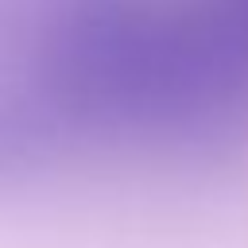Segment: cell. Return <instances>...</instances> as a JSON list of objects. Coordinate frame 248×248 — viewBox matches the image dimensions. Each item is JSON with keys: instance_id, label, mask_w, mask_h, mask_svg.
Segmentation results:
<instances>
[{"instance_id": "6da1fadb", "label": "cell", "mask_w": 248, "mask_h": 248, "mask_svg": "<svg viewBox=\"0 0 248 248\" xmlns=\"http://www.w3.org/2000/svg\"><path fill=\"white\" fill-rule=\"evenodd\" d=\"M27 74L74 136H198L244 101L248 50L221 8L66 0Z\"/></svg>"}, {"instance_id": "7a4b0ae2", "label": "cell", "mask_w": 248, "mask_h": 248, "mask_svg": "<svg viewBox=\"0 0 248 248\" xmlns=\"http://www.w3.org/2000/svg\"><path fill=\"white\" fill-rule=\"evenodd\" d=\"M70 140L78 136L31 74L0 81V190L39 178Z\"/></svg>"}]
</instances>
